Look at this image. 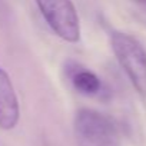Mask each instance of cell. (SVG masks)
Returning a JSON list of instances; mask_svg holds the SVG:
<instances>
[{"label": "cell", "instance_id": "obj_1", "mask_svg": "<svg viewBox=\"0 0 146 146\" xmlns=\"http://www.w3.org/2000/svg\"><path fill=\"white\" fill-rule=\"evenodd\" d=\"M113 53L127 75L135 90L140 96H146V52L143 46L130 35L113 32L110 36Z\"/></svg>", "mask_w": 146, "mask_h": 146}, {"label": "cell", "instance_id": "obj_2", "mask_svg": "<svg viewBox=\"0 0 146 146\" xmlns=\"http://www.w3.org/2000/svg\"><path fill=\"white\" fill-rule=\"evenodd\" d=\"M75 133L79 146H119L112 119L92 109H80L76 113Z\"/></svg>", "mask_w": 146, "mask_h": 146}, {"label": "cell", "instance_id": "obj_3", "mask_svg": "<svg viewBox=\"0 0 146 146\" xmlns=\"http://www.w3.org/2000/svg\"><path fill=\"white\" fill-rule=\"evenodd\" d=\"M36 5L52 30L63 40L76 43L80 39V23L72 0H36Z\"/></svg>", "mask_w": 146, "mask_h": 146}, {"label": "cell", "instance_id": "obj_4", "mask_svg": "<svg viewBox=\"0 0 146 146\" xmlns=\"http://www.w3.org/2000/svg\"><path fill=\"white\" fill-rule=\"evenodd\" d=\"M19 117L20 109L13 83L6 70L0 67V129L12 130L19 123Z\"/></svg>", "mask_w": 146, "mask_h": 146}, {"label": "cell", "instance_id": "obj_5", "mask_svg": "<svg viewBox=\"0 0 146 146\" xmlns=\"http://www.w3.org/2000/svg\"><path fill=\"white\" fill-rule=\"evenodd\" d=\"M73 85L83 95H95L100 90V80L95 73L89 70H79L73 76Z\"/></svg>", "mask_w": 146, "mask_h": 146}, {"label": "cell", "instance_id": "obj_6", "mask_svg": "<svg viewBox=\"0 0 146 146\" xmlns=\"http://www.w3.org/2000/svg\"><path fill=\"white\" fill-rule=\"evenodd\" d=\"M137 2H140V3H146V0H137Z\"/></svg>", "mask_w": 146, "mask_h": 146}]
</instances>
